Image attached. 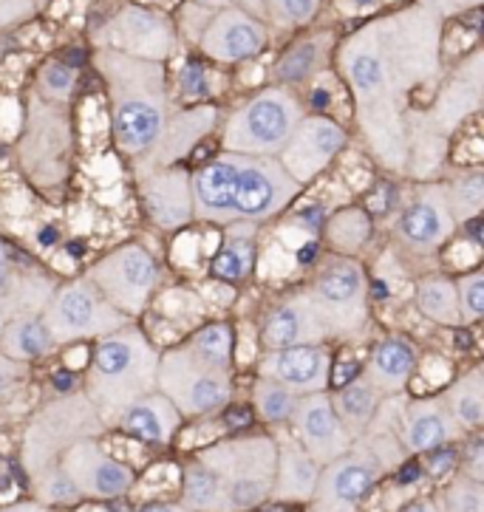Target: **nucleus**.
I'll use <instances>...</instances> for the list:
<instances>
[{"mask_svg":"<svg viewBox=\"0 0 484 512\" xmlns=\"http://www.w3.org/2000/svg\"><path fill=\"white\" fill-rule=\"evenodd\" d=\"M442 20L422 6L397 9L366 23L337 51L357 125L377 162L405 173L408 125L419 88L439 83Z\"/></svg>","mask_w":484,"mask_h":512,"instance_id":"obj_1","label":"nucleus"},{"mask_svg":"<svg viewBox=\"0 0 484 512\" xmlns=\"http://www.w3.org/2000/svg\"><path fill=\"white\" fill-rule=\"evenodd\" d=\"M97 71L108 85L114 145L134 167L151 153L173 116L165 63L136 60L119 51H97Z\"/></svg>","mask_w":484,"mask_h":512,"instance_id":"obj_2","label":"nucleus"},{"mask_svg":"<svg viewBox=\"0 0 484 512\" xmlns=\"http://www.w3.org/2000/svg\"><path fill=\"white\" fill-rule=\"evenodd\" d=\"M156 368L159 351L134 323L97 337L88 354L85 397L97 408L102 425H114L125 405L156 391Z\"/></svg>","mask_w":484,"mask_h":512,"instance_id":"obj_3","label":"nucleus"},{"mask_svg":"<svg viewBox=\"0 0 484 512\" xmlns=\"http://www.w3.org/2000/svg\"><path fill=\"white\" fill-rule=\"evenodd\" d=\"M196 459L204 467H210L224 484L233 512H250L269 501L278 442L267 433H247V436L224 439V442L204 447Z\"/></svg>","mask_w":484,"mask_h":512,"instance_id":"obj_4","label":"nucleus"},{"mask_svg":"<svg viewBox=\"0 0 484 512\" xmlns=\"http://www.w3.org/2000/svg\"><path fill=\"white\" fill-rule=\"evenodd\" d=\"M303 116V102L289 85H269L230 114L221 148L238 156H278Z\"/></svg>","mask_w":484,"mask_h":512,"instance_id":"obj_5","label":"nucleus"},{"mask_svg":"<svg viewBox=\"0 0 484 512\" xmlns=\"http://www.w3.org/2000/svg\"><path fill=\"white\" fill-rule=\"evenodd\" d=\"M74 131L63 102H51L34 91L26 105V125L17 142V159L29 182L51 190L68 176Z\"/></svg>","mask_w":484,"mask_h":512,"instance_id":"obj_6","label":"nucleus"},{"mask_svg":"<svg viewBox=\"0 0 484 512\" xmlns=\"http://www.w3.org/2000/svg\"><path fill=\"white\" fill-rule=\"evenodd\" d=\"M156 391L165 394L182 416H210L233 397V374L201 360L193 348L182 343L159 354Z\"/></svg>","mask_w":484,"mask_h":512,"instance_id":"obj_7","label":"nucleus"},{"mask_svg":"<svg viewBox=\"0 0 484 512\" xmlns=\"http://www.w3.org/2000/svg\"><path fill=\"white\" fill-rule=\"evenodd\" d=\"M105 428L97 408L85 394H68L37 411L23 436V467L34 479L37 473L60 464L68 447L88 436H100Z\"/></svg>","mask_w":484,"mask_h":512,"instance_id":"obj_8","label":"nucleus"},{"mask_svg":"<svg viewBox=\"0 0 484 512\" xmlns=\"http://www.w3.org/2000/svg\"><path fill=\"white\" fill-rule=\"evenodd\" d=\"M329 337H349L368 323V281L363 266L349 255H334L318 266L315 278L303 289Z\"/></svg>","mask_w":484,"mask_h":512,"instance_id":"obj_9","label":"nucleus"},{"mask_svg":"<svg viewBox=\"0 0 484 512\" xmlns=\"http://www.w3.org/2000/svg\"><path fill=\"white\" fill-rule=\"evenodd\" d=\"M40 317L57 346L80 343L88 337H105L131 320L102 298L97 286L88 278L54 286Z\"/></svg>","mask_w":484,"mask_h":512,"instance_id":"obj_10","label":"nucleus"},{"mask_svg":"<svg viewBox=\"0 0 484 512\" xmlns=\"http://www.w3.org/2000/svg\"><path fill=\"white\" fill-rule=\"evenodd\" d=\"M235 156L233 176V224H261L289 207V201L301 193L303 187L275 156Z\"/></svg>","mask_w":484,"mask_h":512,"instance_id":"obj_11","label":"nucleus"},{"mask_svg":"<svg viewBox=\"0 0 484 512\" xmlns=\"http://www.w3.org/2000/svg\"><path fill=\"white\" fill-rule=\"evenodd\" d=\"M85 278L97 286V292L117 312L125 317H136L148 309L153 289L159 286V266L145 247L125 244L100 258L88 269Z\"/></svg>","mask_w":484,"mask_h":512,"instance_id":"obj_12","label":"nucleus"},{"mask_svg":"<svg viewBox=\"0 0 484 512\" xmlns=\"http://www.w3.org/2000/svg\"><path fill=\"white\" fill-rule=\"evenodd\" d=\"M383 476L385 467L371 447L354 439L343 456L320 467L318 487L309 501L312 512H357Z\"/></svg>","mask_w":484,"mask_h":512,"instance_id":"obj_13","label":"nucleus"},{"mask_svg":"<svg viewBox=\"0 0 484 512\" xmlns=\"http://www.w3.org/2000/svg\"><path fill=\"white\" fill-rule=\"evenodd\" d=\"M94 43L125 57L165 63L176 51V26L170 17L148 6H122L94 32Z\"/></svg>","mask_w":484,"mask_h":512,"instance_id":"obj_14","label":"nucleus"},{"mask_svg":"<svg viewBox=\"0 0 484 512\" xmlns=\"http://www.w3.org/2000/svg\"><path fill=\"white\" fill-rule=\"evenodd\" d=\"M484 94V66H482V49L470 51V57L456 68L448 83L439 85L434 102L411 119L408 133L414 128L431 131L442 139H451V133L482 108Z\"/></svg>","mask_w":484,"mask_h":512,"instance_id":"obj_15","label":"nucleus"},{"mask_svg":"<svg viewBox=\"0 0 484 512\" xmlns=\"http://www.w3.org/2000/svg\"><path fill=\"white\" fill-rule=\"evenodd\" d=\"M456 227L459 224L448 207L445 184L425 182L422 187H417L414 199L402 207L400 221H397V238L408 255L425 258V255H434L439 247H445Z\"/></svg>","mask_w":484,"mask_h":512,"instance_id":"obj_16","label":"nucleus"},{"mask_svg":"<svg viewBox=\"0 0 484 512\" xmlns=\"http://www.w3.org/2000/svg\"><path fill=\"white\" fill-rule=\"evenodd\" d=\"M60 467L66 470V476L80 496L97 498V501L125 496L136 479L134 470L125 462H119L117 456H111L97 436L80 439L68 447L60 456Z\"/></svg>","mask_w":484,"mask_h":512,"instance_id":"obj_17","label":"nucleus"},{"mask_svg":"<svg viewBox=\"0 0 484 512\" xmlns=\"http://www.w3.org/2000/svg\"><path fill=\"white\" fill-rule=\"evenodd\" d=\"M343 148H346V131L340 122L320 114L303 116L275 159L303 187V184L315 182Z\"/></svg>","mask_w":484,"mask_h":512,"instance_id":"obj_18","label":"nucleus"},{"mask_svg":"<svg viewBox=\"0 0 484 512\" xmlns=\"http://www.w3.org/2000/svg\"><path fill=\"white\" fill-rule=\"evenodd\" d=\"M57 281L0 238V331L17 314L43 312Z\"/></svg>","mask_w":484,"mask_h":512,"instance_id":"obj_19","label":"nucleus"},{"mask_svg":"<svg viewBox=\"0 0 484 512\" xmlns=\"http://www.w3.org/2000/svg\"><path fill=\"white\" fill-rule=\"evenodd\" d=\"M269 40L267 23L244 9H216L199 34V49L216 63H247L258 57Z\"/></svg>","mask_w":484,"mask_h":512,"instance_id":"obj_20","label":"nucleus"},{"mask_svg":"<svg viewBox=\"0 0 484 512\" xmlns=\"http://www.w3.org/2000/svg\"><path fill=\"white\" fill-rule=\"evenodd\" d=\"M289 422H292L298 445L320 467L334 462L337 456H343L351 447V442H354L349 433H346V428L340 425V419H337V413L332 408V399H329L326 391L301 394Z\"/></svg>","mask_w":484,"mask_h":512,"instance_id":"obj_21","label":"nucleus"},{"mask_svg":"<svg viewBox=\"0 0 484 512\" xmlns=\"http://www.w3.org/2000/svg\"><path fill=\"white\" fill-rule=\"evenodd\" d=\"M258 374L281 382L295 394L326 391L332 382V351L323 343L264 351L258 360Z\"/></svg>","mask_w":484,"mask_h":512,"instance_id":"obj_22","label":"nucleus"},{"mask_svg":"<svg viewBox=\"0 0 484 512\" xmlns=\"http://www.w3.org/2000/svg\"><path fill=\"white\" fill-rule=\"evenodd\" d=\"M329 329L320 320L318 309L312 306V300L306 298V292L286 295L281 303H275L261 323V346L264 351L292 346H315L326 343Z\"/></svg>","mask_w":484,"mask_h":512,"instance_id":"obj_23","label":"nucleus"},{"mask_svg":"<svg viewBox=\"0 0 484 512\" xmlns=\"http://www.w3.org/2000/svg\"><path fill=\"white\" fill-rule=\"evenodd\" d=\"M139 196L145 213L162 230H179L193 221V193L187 167H162L148 176H139Z\"/></svg>","mask_w":484,"mask_h":512,"instance_id":"obj_24","label":"nucleus"},{"mask_svg":"<svg viewBox=\"0 0 484 512\" xmlns=\"http://www.w3.org/2000/svg\"><path fill=\"white\" fill-rule=\"evenodd\" d=\"M465 430L456 425L442 397H422L405 405L400 419V442L405 453H428L462 439Z\"/></svg>","mask_w":484,"mask_h":512,"instance_id":"obj_25","label":"nucleus"},{"mask_svg":"<svg viewBox=\"0 0 484 512\" xmlns=\"http://www.w3.org/2000/svg\"><path fill=\"white\" fill-rule=\"evenodd\" d=\"M216 119L218 111L213 105H196L190 111L170 116L159 145L136 165V176H148L153 170L176 165L179 159H184L190 150L196 148V142H201L207 133L216 128Z\"/></svg>","mask_w":484,"mask_h":512,"instance_id":"obj_26","label":"nucleus"},{"mask_svg":"<svg viewBox=\"0 0 484 512\" xmlns=\"http://www.w3.org/2000/svg\"><path fill=\"white\" fill-rule=\"evenodd\" d=\"M182 413L173 408V402L151 391L145 397L134 399L131 405H125L117 416V425L122 433H128L136 442L145 445H170L176 439V433L182 428Z\"/></svg>","mask_w":484,"mask_h":512,"instance_id":"obj_27","label":"nucleus"},{"mask_svg":"<svg viewBox=\"0 0 484 512\" xmlns=\"http://www.w3.org/2000/svg\"><path fill=\"white\" fill-rule=\"evenodd\" d=\"M320 464L298 445V439H286L278 445L275 479L269 490V501L284 504H309L318 487Z\"/></svg>","mask_w":484,"mask_h":512,"instance_id":"obj_28","label":"nucleus"},{"mask_svg":"<svg viewBox=\"0 0 484 512\" xmlns=\"http://www.w3.org/2000/svg\"><path fill=\"white\" fill-rule=\"evenodd\" d=\"M417 363V346L408 337H402V334H391V337H385L383 343H377L363 374H366L368 382L383 397H394V394H400L402 388L411 382L414 371H417Z\"/></svg>","mask_w":484,"mask_h":512,"instance_id":"obj_29","label":"nucleus"},{"mask_svg":"<svg viewBox=\"0 0 484 512\" xmlns=\"http://www.w3.org/2000/svg\"><path fill=\"white\" fill-rule=\"evenodd\" d=\"M332 51L334 32L320 29V32L306 34L284 51V57L275 66V80H278V85H298L315 80L318 74H323Z\"/></svg>","mask_w":484,"mask_h":512,"instance_id":"obj_30","label":"nucleus"},{"mask_svg":"<svg viewBox=\"0 0 484 512\" xmlns=\"http://www.w3.org/2000/svg\"><path fill=\"white\" fill-rule=\"evenodd\" d=\"M329 399H332L334 413H337V419L346 428V433H349L351 439H360L368 430V425H371V419H374V413H377L385 397L368 382L366 374H360V377H354L346 385H340L334 394H329Z\"/></svg>","mask_w":484,"mask_h":512,"instance_id":"obj_31","label":"nucleus"},{"mask_svg":"<svg viewBox=\"0 0 484 512\" xmlns=\"http://www.w3.org/2000/svg\"><path fill=\"white\" fill-rule=\"evenodd\" d=\"M54 348H57V343L51 340V334L46 329L40 312L17 314L0 331V351L9 360H17V363L40 360V357L51 354Z\"/></svg>","mask_w":484,"mask_h":512,"instance_id":"obj_32","label":"nucleus"},{"mask_svg":"<svg viewBox=\"0 0 484 512\" xmlns=\"http://www.w3.org/2000/svg\"><path fill=\"white\" fill-rule=\"evenodd\" d=\"M258 224H247V221H235L230 235L224 238V244L213 255V264H210V272L213 278L221 283H238L244 281L255 266V230Z\"/></svg>","mask_w":484,"mask_h":512,"instance_id":"obj_33","label":"nucleus"},{"mask_svg":"<svg viewBox=\"0 0 484 512\" xmlns=\"http://www.w3.org/2000/svg\"><path fill=\"white\" fill-rule=\"evenodd\" d=\"M182 504L190 512H233L230 498L218 476L204 467L199 459L184 464L182 470Z\"/></svg>","mask_w":484,"mask_h":512,"instance_id":"obj_34","label":"nucleus"},{"mask_svg":"<svg viewBox=\"0 0 484 512\" xmlns=\"http://www.w3.org/2000/svg\"><path fill=\"white\" fill-rule=\"evenodd\" d=\"M448 411L462 430H479L484 425V374L482 368H470L442 394Z\"/></svg>","mask_w":484,"mask_h":512,"instance_id":"obj_35","label":"nucleus"},{"mask_svg":"<svg viewBox=\"0 0 484 512\" xmlns=\"http://www.w3.org/2000/svg\"><path fill=\"white\" fill-rule=\"evenodd\" d=\"M417 309L439 326H462L456 283L445 275H428L417 283Z\"/></svg>","mask_w":484,"mask_h":512,"instance_id":"obj_36","label":"nucleus"},{"mask_svg":"<svg viewBox=\"0 0 484 512\" xmlns=\"http://www.w3.org/2000/svg\"><path fill=\"white\" fill-rule=\"evenodd\" d=\"M368 238H371V218L360 207H346L326 221V241L340 255L354 258L360 249L366 247Z\"/></svg>","mask_w":484,"mask_h":512,"instance_id":"obj_37","label":"nucleus"},{"mask_svg":"<svg viewBox=\"0 0 484 512\" xmlns=\"http://www.w3.org/2000/svg\"><path fill=\"white\" fill-rule=\"evenodd\" d=\"M298 397L292 388H286L281 382L267 380V377H258L255 388H252V405L261 422L269 425H286L292 419V411L298 405Z\"/></svg>","mask_w":484,"mask_h":512,"instance_id":"obj_38","label":"nucleus"},{"mask_svg":"<svg viewBox=\"0 0 484 512\" xmlns=\"http://www.w3.org/2000/svg\"><path fill=\"white\" fill-rule=\"evenodd\" d=\"M445 196H448V207L456 224H468L476 221L484 207V176L482 170H468L451 184H445Z\"/></svg>","mask_w":484,"mask_h":512,"instance_id":"obj_39","label":"nucleus"},{"mask_svg":"<svg viewBox=\"0 0 484 512\" xmlns=\"http://www.w3.org/2000/svg\"><path fill=\"white\" fill-rule=\"evenodd\" d=\"M187 346L193 348L201 360L233 371V329L227 323H207L187 340Z\"/></svg>","mask_w":484,"mask_h":512,"instance_id":"obj_40","label":"nucleus"},{"mask_svg":"<svg viewBox=\"0 0 484 512\" xmlns=\"http://www.w3.org/2000/svg\"><path fill=\"white\" fill-rule=\"evenodd\" d=\"M29 481H32L34 501L43 504V507H71V504H77L83 498L77 493V487L71 484V479H68L66 470L60 464H54L49 470L37 473Z\"/></svg>","mask_w":484,"mask_h":512,"instance_id":"obj_41","label":"nucleus"},{"mask_svg":"<svg viewBox=\"0 0 484 512\" xmlns=\"http://www.w3.org/2000/svg\"><path fill=\"white\" fill-rule=\"evenodd\" d=\"M320 0H264V17L269 26L289 32V29H301L312 17L318 15Z\"/></svg>","mask_w":484,"mask_h":512,"instance_id":"obj_42","label":"nucleus"},{"mask_svg":"<svg viewBox=\"0 0 484 512\" xmlns=\"http://www.w3.org/2000/svg\"><path fill=\"white\" fill-rule=\"evenodd\" d=\"M442 512H484V487L468 476H456L442 493Z\"/></svg>","mask_w":484,"mask_h":512,"instance_id":"obj_43","label":"nucleus"},{"mask_svg":"<svg viewBox=\"0 0 484 512\" xmlns=\"http://www.w3.org/2000/svg\"><path fill=\"white\" fill-rule=\"evenodd\" d=\"M456 300H459V314L462 323H476L484 314V272H468L456 281Z\"/></svg>","mask_w":484,"mask_h":512,"instance_id":"obj_44","label":"nucleus"},{"mask_svg":"<svg viewBox=\"0 0 484 512\" xmlns=\"http://www.w3.org/2000/svg\"><path fill=\"white\" fill-rule=\"evenodd\" d=\"M74 91V71L57 60H51L40 71V80H37V94L46 97L51 102H63L66 105L68 97Z\"/></svg>","mask_w":484,"mask_h":512,"instance_id":"obj_45","label":"nucleus"},{"mask_svg":"<svg viewBox=\"0 0 484 512\" xmlns=\"http://www.w3.org/2000/svg\"><path fill=\"white\" fill-rule=\"evenodd\" d=\"M419 6L434 17H451L459 12H479L482 0H419Z\"/></svg>","mask_w":484,"mask_h":512,"instance_id":"obj_46","label":"nucleus"},{"mask_svg":"<svg viewBox=\"0 0 484 512\" xmlns=\"http://www.w3.org/2000/svg\"><path fill=\"white\" fill-rule=\"evenodd\" d=\"M332 3L343 17H366L377 15L380 9L391 6V3H400V0H332Z\"/></svg>","mask_w":484,"mask_h":512,"instance_id":"obj_47","label":"nucleus"},{"mask_svg":"<svg viewBox=\"0 0 484 512\" xmlns=\"http://www.w3.org/2000/svg\"><path fill=\"white\" fill-rule=\"evenodd\" d=\"M462 476L468 479L484 481V442L482 436H473L470 445L465 447V464H462Z\"/></svg>","mask_w":484,"mask_h":512,"instance_id":"obj_48","label":"nucleus"},{"mask_svg":"<svg viewBox=\"0 0 484 512\" xmlns=\"http://www.w3.org/2000/svg\"><path fill=\"white\" fill-rule=\"evenodd\" d=\"M37 12L34 0H0V29L15 26L20 20L32 17Z\"/></svg>","mask_w":484,"mask_h":512,"instance_id":"obj_49","label":"nucleus"},{"mask_svg":"<svg viewBox=\"0 0 484 512\" xmlns=\"http://www.w3.org/2000/svg\"><path fill=\"white\" fill-rule=\"evenodd\" d=\"M453 464H456V453L448 445H442L436 450H428V459L422 462V467L431 479H442L448 470H453Z\"/></svg>","mask_w":484,"mask_h":512,"instance_id":"obj_50","label":"nucleus"},{"mask_svg":"<svg viewBox=\"0 0 484 512\" xmlns=\"http://www.w3.org/2000/svg\"><path fill=\"white\" fill-rule=\"evenodd\" d=\"M26 377V363H17L9 360L3 351H0V399L9 397V391H15L17 382Z\"/></svg>","mask_w":484,"mask_h":512,"instance_id":"obj_51","label":"nucleus"},{"mask_svg":"<svg viewBox=\"0 0 484 512\" xmlns=\"http://www.w3.org/2000/svg\"><path fill=\"white\" fill-rule=\"evenodd\" d=\"M400 512H442V510H439V504L431 501V498H414V501H408L405 507H400Z\"/></svg>","mask_w":484,"mask_h":512,"instance_id":"obj_52","label":"nucleus"},{"mask_svg":"<svg viewBox=\"0 0 484 512\" xmlns=\"http://www.w3.org/2000/svg\"><path fill=\"white\" fill-rule=\"evenodd\" d=\"M136 512H190L184 504H167V501H153V504H145Z\"/></svg>","mask_w":484,"mask_h":512,"instance_id":"obj_53","label":"nucleus"},{"mask_svg":"<svg viewBox=\"0 0 484 512\" xmlns=\"http://www.w3.org/2000/svg\"><path fill=\"white\" fill-rule=\"evenodd\" d=\"M0 512H49V507H43V504H37V501H17V504H9V507H3Z\"/></svg>","mask_w":484,"mask_h":512,"instance_id":"obj_54","label":"nucleus"},{"mask_svg":"<svg viewBox=\"0 0 484 512\" xmlns=\"http://www.w3.org/2000/svg\"><path fill=\"white\" fill-rule=\"evenodd\" d=\"M9 487H12V473L6 470V464L0 459V493H6Z\"/></svg>","mask_w":484,"mask_h":512,"instance_id":"obj_55","label":"nucleus"},{"mask_svg":"<svg viewBox=\"0 0 484 512\" xmlns=\"http://www.w3.org/2000/svg\"><path fill=\"white\" fill-rule=\"evenodd\" d=\"M193 3L207 6V9H227V6H233L235 0H193Z\"/></svg>","mask_w":484,"mask_h":512,"instance_id":"obj_56","label":"nucleus"},{"mask_svg":"<svg viewBox=\"0 0 484 512\" xmlns=\"http://www.w3.org/2000/svg\"><path fill=\"white\" fill-rule=\"evenodd\" d=\"M34 3H37V6H46V0H34Z\"/></svg>","mask_w":484,"mask_h":512,"instance_id":"obj_57","label":"nucleus"}]
</instances>
